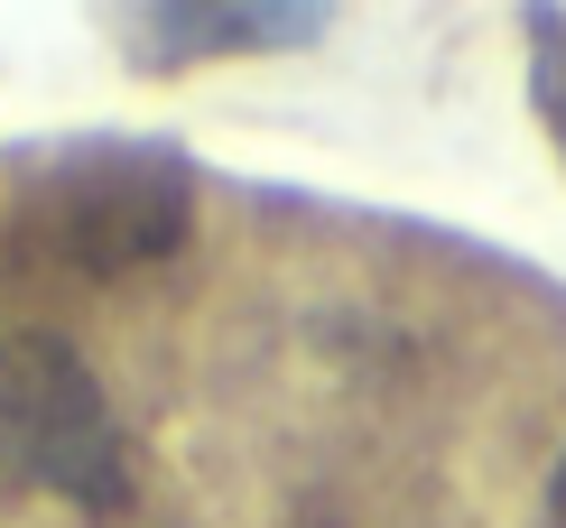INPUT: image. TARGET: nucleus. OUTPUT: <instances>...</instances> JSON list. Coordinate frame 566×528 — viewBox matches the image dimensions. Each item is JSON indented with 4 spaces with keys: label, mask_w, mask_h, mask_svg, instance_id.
Listing matches in <instances>:
<instances>
[{
    "label": "nucleus",
    "mask_w": 566,
    "mask_h": 528,
    "mask_svg": "<svg viewBox=\"0 0 566 528\" xmlns=\"http://www.w3.org/2000/svg\"><path fill=\"white\" fill-rule=\"evenodd\" d=\"M130 38H149L139 46V75H168V65H205V56H270V46H306V38H325V10H306V0H177V10H130L122 19Z\"/></svg>",
    "instance_id": "3"
},
{
    "label": "nucleus",
    "mask_w": 566,
    "mask_h": 528,
    "mask_svg": "<svg viewBox=\"0 0 566 528\" xmlns=\"http://www.w3.org/2000/svg\"><path fill=\"white\" fill-rule=\"evenodd\" d=\"M0 464L93 519L130 510V436L65 334H10L0 344Z\"/></svg>",
    "instance_id": "1"
},
{
    "label": "nucleus",
    "mask_w": 566,
    "mask_h": 528,
    "mask_svg": "<svg viewBox=\"0 0 566 528\" xmlns=\"http://www.w3.org/2000/svg\"><path fill=\"white\" fill-rule=\"evenodd\" d=\"M521 29H530V103L548 122L557 158H566V10H530Z\"/></svg>",
    "instance_id": "4"
},
{
    "label": "nucleus",
    "mask_w": 566,
    "mask_h": 528,
    "mask_svg": "<svg viewBox=\"0 0 566 528\" xmlns=\"http://www.w3.org/2000/svg\"><path fill=\"white\" fill-rule=\"evenodd\" d=\"M38 223L75 270L112 278L139 260H168L196 223V196L168 149H65L38 177Z\"/></svg>",
    "instance_id": "2"
},
{
    "label": "nucleus",
    "mask_w": 566,
    "mask_h": 528,
    "mask_svg": "<svg viewBox=\"0 0 566 528\" xmlns=\"http://www.w3.org/2000/svg\"><path fill=\"white\" fill-rule=\"evenodd\" d=\"M548 528H566V454H557V473H548Z\"/></svg>",
    "instance_id": "5"
}]
</instances>
